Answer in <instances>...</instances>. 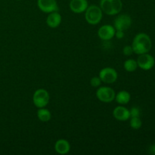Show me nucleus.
<instances>
[{
	"label": "nucleus",
	"instance_id": "1",
	"mask_svg": "<svg viewBox=\"0 0 155 155\" xmlns=\"http://www.w3.org/2000/svg\"><path fill=\"white\" fill-rule=\"evenodd\" d=\"M132 47L133 52L137 54L148 53L152 47L151 38L145 33H138L133 39Z\"/></svg>",
	"mask_w": 155,
	"mask_h": 155
},
{
	"label": "nucleus",
	"instance_id": "2",
	"mask_svg": "<svg viewBox=\"0 0 155 155\" xmlns=\"http://www.w3.org/2000/svg\"><path fill=\"white\" fill-rule=\"evenodd\" d=\"M100 8L107 15H116L120 12L123 8L121 0H101Z\"/></svg>",
	"mask_w": 155,
	"mask_h": 155
},
{
	"label": "nucleus",
	"instance_id": "3",
	"mask_svg": "<svg viewBox=\"0 0 155 155\" xmlns=\"http://www.w3.org/2000/svg\"><path fill=\"white\" fill-rule=\"evenodd\" d=\"M103 17V12L101 8L97 5L88 6L85 12V18L88 24L91 25H96L101 22Z\"/></svg>",
	"mask_w": 155,
	"mask_h": 155
},
{
	"label": "nucleus",
	"instance_id": "4",
	"mask_svg": "<svg viewBox=\"0 0 155 155\" xmlns=\"http://www.w3.org/2000/svg\"><path fill=\"white\" fill-rule=\"evenodd\" d=\"M49 93L44 89H37L33 95V102L38 108L46 107L49 102Z\"/></svg>",
	"mask_w": 155,
	"mask_h": 155
},
{
	"label": "nucleus",
	"instance_id": "5",
	"mask_svg": "<svg viewBox=\"0 0 155 155\" xmlns=\"http://www.w3.org/2000/svg\"><path fill=\"white\" fill-rule=\"evenodd\" d=\"M114 90L108 86H101L96 91V96L99 101L104 103H110L115 99Z\"/></svg>",
	"mask_w": 155,
	"mask_h": 155
},
{
	"label": "nucleus",
	"instance_id": "6",
	"mask_svg": "<svg viewBox=\"0 0 155 155\" xmlns=\"http://www.w3.org/2000/svg\"><path fill=\"white\" fill-rule=\"evenodd\" d=\"M98 77L101 80V82L106 84H112L117 80L118 74L116 70L112 68H104L99 72Z\"/></svg>",
	"mask_w": 155,
	"mask_h": 155
},
{
	"label": "nucleus",
	"instance_id": "7",
	"mask_svg": "<svg viewBox=\"0 0 155 155\" xmlns=\"http://www.w3.org/2000/svg\"><path fill=\"white\" fill-rule=\"evenodd\" d=\"M138 67L144 71H148L151 70L154 66L155 60L154 58L148 53H144V54H139L137 59Z\"/></svg>",
	"mask_w": 155,
	"mask_h": 155
},
{
	"label": "nucleus",
	"instance_id": "8",
	"mask_svg": "<svg viewBox=\"0 0 155 155\" xmlns=\"http://www.w3.org/2000/svg\"><path fill=\"white\" fill-rule=\"evenodd\" d=\"M132 25V18L127 14H123L116 18L114 21V28L116 30H127Z\"/></svg>",
	"mask_w": 155,
	"mask_h": 155
},
{
	"label": "nucleus",
	"instance_id": "9",
	"mask_svg": "<svg viewBox=\"0 0 155 155\" xmlns=\"http://www.w3.org/2000/svg\"><path fill=\"white\" fill-rule=\"evenodd\" d=\"M37 5L39 10L44 13L49 14L59 10L56 0H37Z\"/></svg>",
	"mask_w": 155,
	"mask_h": 155
},
{
	"label": "nucleus",
	"instance_id": "10",
	"mask_svg": "<svg viewBox=\"0 0 155 155\" xmlns=\"http://www.w3.org/2000/svg\"><path fill=\"white\" fill-rule=\"evenodd\" d=\"M115 30L114 27L110 24H105L103 25L98 29V36L101 40L108 41L113 39L115 36Z\"/></svg>",
	"mask_w": 155,
	"mask_h": 155
},
{
	"label": "nucleus",
	"instance_id": "11",
	"mask_svg": "<svg viewBox=\"0 0 155 155\" xmlns=\"http://www.w3.org/2000/svg\"><path fill=\"white\" fill-rule=\"evenodd\" d=\"M69 6L74 13L81 14L86 12L89 4L87 0H71Z\"/></svg>",
	"mask_w": 155,
	"mask_h": 155
},
{
	"label": "nucleus",
	"instance_id": "12",
	"mask_svg": "<svg viewBox=\"0 0 155 155\" xmlns=\"http://www.w3.org/2000/svg\"><path fill=\"white\" fill-rule=\"evenodd\" d=\"M113 116L119 121H126L130 118V110L122 105L117 106L113 111Z\"/></svg>",
	"mask_w": 155,
	"mask_h": 155
},
{
	"label": "nucleus",
	"instance_id": "13",
	"mask_svg": "<svg viewBox=\"0 0 155 155\" xmlns=\"http://www.w3.org/2000/svg\"><path fill=\"white\" fill-rule=\"evenodd\" d=\"M54 150L59 154H67L71 150V145L69 142L65 139H59L54 144Z\"/></svg>",
	"mask_w": 155,
	"mask_h": 155
},
{
	"label": "nucleus",
	"instance_id": "14",
	"mask_svg": "<svg viewBox=\"0 0 155 155\" xmlns=\"http://www.w3.org/2000/svg\"><path fill=\"white\" fill-rule=\"evenodd\" d=\"M61 15L58 12H51L47 17L46 24L51 28H57L61 23Z\"/></svg>",
	"mask_w": 155,
	"mask_h": 155
},
{
	"label": "nucleus",
	"instance_id": "15",
	"mask_svg": "<svg viewBox=\"0 0 155 155\" xmlns=\"http://www.w3.org/2000/svg\"><path fill=\"white\" fill-rule=\"evenodd\" d=\"M130 99H131V95H130V92L125 90L120 91L115 95V100L120 105L128 104L130 102Z\"/></svg>",
	"mask_w": 155,
	"mask_h": 155
},
{
	"label": "nucleus",
	"instance_id": "16",
	"mask_svg": "<svg viewBox=\"0 0 155 155\" xmlns=\"http://www.w3.org/2000/svg\"><path fill=\"white\" fill-rule=\"evenodd\" d=\"M37 117L42 122H48L51 120V114L48 109L45 107H41V108H39L37 111Z\"/></svg>",
	"mask_w": 155,
	"mask_h": 155
},
{
	"label": "nucleus",
	"instance_id": "17",
	"mask_svg": "<svg viewBox=\"0 0 155 155\" xmlns=\"http://www.w3.org/2000/svg\"><path fill=\"white\" fill-rule=\"evenodd\" d=\"M124 68L127 72H134L138 68L137 61L134 59H128L124 62Z\"/></svg>",
	"mask_w": 155,
	"mask_h": 155
},
{
	"label": "nucleus",
	"instance_id": "18",
	"mask_svg": "<svg viewBox=\"0 0 155 155\" xmlns=\"http://www.w3.org/2000/svg\"><path fill=\"white\" fill-rule=\"evenodd\" d=\"M142 125V122L141 120L140 117H131L130 120V127L134 130H139L141 128Z\"/></svg>",
	"mask_w": 155,
	"mask_h": 155
},
{
	"label": "nucleus",
	"instance_id": "19",
	"mask_svg": "<svg viewBox=\"0 0 155 155\" xmlns=\"http://www.w3.org/2000/svg\"><path fill=\"white\" fill-rule=\"evenodd\" d=\"M90 84L94 88L99 87L101 84V80L99 77H93L91 79Z\"/></svg>",
	"mask_w": 155,
	"mask_h": 155
},
{
	"label": "nucleus",
	"instance_id": "20",
	"mask_svg": "<svg viewBox=\"0 0 155 155\" xmlns=\"http://www.w3.org/2000/svg\"><path fill=\"white\" fill-rule=\"evenodd\" d=\"M130 117H140V109L137 107H132L130 110Z\"/></svg>",
	"mask_w": 155,
	"mask_h": 155
},
{
	"label": "nucleus",
	"instance_id": "21",
	"mask_svg": "<svg viewBox=\"0 0 155 155\" xmlns=\"http://www.w3.org/2000/svg\"><path fill=\"white\" fill-rule=\"evenodd\" d=\"M123 52L126 56H130L133 53V49L132 45H126L123 48Z\"/></svg>",
	"mask_w": 155,
	"mask_h": 155
},
{
	"label": "nucleus",
	"instance_id": "22",
	"mask_svg": "<svg viewBox=\"0 0 155 155\" xmlns=\"http://www.w3.org/2000/svg\"><path fill=\"white\" fill-rule=\"evenodd\" d=\"M118 39H121L124 37V31L122 30H116L115 32V36Z\"/></svg>",
	"mask_w": 155,
	"mask_h": 155
},
{
	"label": "nucleus",
	"instance_id": "23",
	"mask_svg": "<svg viewBox=\"0 0 155 155\" xmlns=\"http://www.w3.org/2000/svg\"><path fill=\"white\" fill-rule=\"evenodd\" d=\"M149 152H150V154L155 155V145H151V146L150 147Z\"/></svg>",
	"mask_w": 155,
	"mask_h": 155
},
{
	"label": "nucleus",
	"instance_id": "24",
	"mask_svg": "<svg viewBox=\"0 0 155 155\" xmlns=\"http://www.w3.org/2000/svg\"><path fill=\"white\" fill-rule=\"evenodd\" d=\"M19 1H21V0H19Z\"/></svg>",
	"mask_w": 155,
	"mask_h": 155
}]
</instances>
